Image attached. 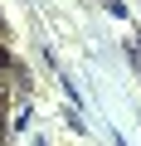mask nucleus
<instances>
[{
  "label": "nucleus",
  "instance_id": "nucleus-1",
  "mask_svg": "<svg viewBox=\"0 0 141 146\" xmlns=\"http://www.w3.org/2000/svg\"><path fill=\"white\" fill-rule=\"evenodd\" d=\"M10 68H15V63H10V54H5V49H0V73H10Z\"/></svg>",
  "mask_w": 141,
  "mask_h": 146
},
{
  "label": "nucleus",
  "instance_id": "nucleus-2",
  "mask_svg": "<svg viewBox=\"0 0 141 146\" xmlns=\"http://www.w3.org/2000/svg\"><path fill=\"white\" fill-rule=\"evenodd\" d=\"M0 146H5V127H0Z\"/></svg>",
  "mask_w": 141,
  "mask_h": 146
}]
</instances>
